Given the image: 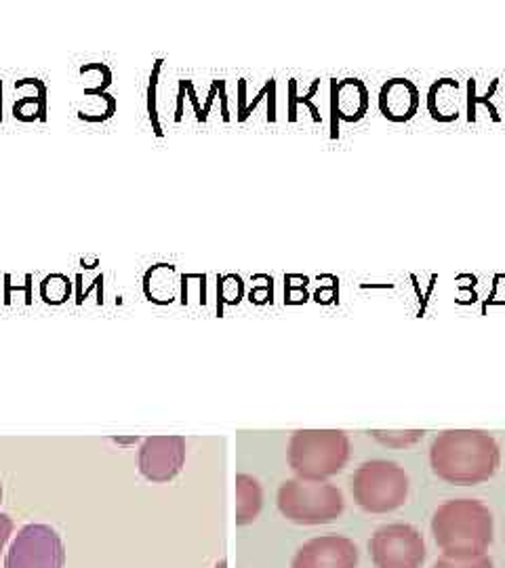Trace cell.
<instances>
[{"label": "cell", "mask_w": 505, "mask_h": 568, "mask_svg": "<svg viewBox=\"0 0 505 568\" xmlns=\"http://www.w3.org/2000/svg\"><path fill=\"white\" fill-rule=\"evenodd\" d=\"M430 466L448 485L474 487L497 474L502 448L483 429H446L430 447Z\"/></svg>", "instance_id": "cell-1"}, {"label": "cell", "mask_w": 505, "mask_h": 568, "mask_svg": "<svg viewBox=\"0 0 505 568\" xmlns=\"http://www.w3.org/2000/svg\"><path fill=\"white\" fill-rule=\"evenodd\" d=\"M493 514L478 499H448L432 516V535L448 558H481L493 544Z\"/></svg>", "instance_id": "cell-2"}, {"label": "cell", "mask_w": 505, "mask_h": 568, "mask_svg": "<svg viewBox=\"0 0 505 568\" xmlns=\"http://www.w3.org/2000/svg\"><path fill=\"white\" fill-rule=\"evenodd\" d=\"M352 445L342 429H297L289 440V466L302 480L323 483L350 462Z\"/></svg>", "instance_id": "cell-3"}, {"label": "cell", "mask_w": 505, "mask_h": 568, "mask_svg": "<svg viewBox=\"0 0 505 568\" xmlns=\"http://www.w3.org/2000/svg\"><path fill=\"white\" fill-rule=\"evenodd\" d=\"M276 501L286 520L307 527L329 525L337 520L345 509L344 493L326 480H286L279 488Z\"/></svg>", "instance_id": "cell-4"}, {"label": "cell", "mask_w": 505, "mask_h": 568, "mask_svg": "<svg viewBox=\"0 0 505 568\" xmlns=\"http://www.w3.org/2000/svg\"><path fill=\"white\" fill-rule=\"evenodd\" d=\"M408 488L411 483L404 467L387 459L364 462L352 476L354 501L368 514H387L403 508Z\"/></svg>", "instance_id": "cell-5"}, {"label": "cell", "mask_w": 505, "mask_h": 568, "mask_svg": "<svg viewBox=\"0 0 505 568\" xmlns=\"http://www.w3.org/2000/svg\"><path fill=\"white\" fill-rule=\"evenodd\" d=\"M368 551L375 568H422L427 556L424 535L404 523L377 528L371 535Z\"/></svg>", "instance_id": "cell-6"}, {"label": "cell", "mask_w": 505, "mask_h": 568, "mask_svg": "<svg viewBox=\"0 0 505 568\" xmlns=\"http://www.w3.org/2000/svg\"><path fill=\"white\" fill-rule=\"evenodd\" d=\"M65 548L60 532L47 525H28L13 539L4 568H63Z\"/></svg>", "instance_id": "cell-7"}, {"label": "cell", "mask_w": 505, "mask_h": 568, "mask_svg": "<svg viewBox=\"0 0 505 568\" xmlns=\"http://www.w3.org/2000/svg\"><path fill=\"white\" fill-rule=\"evenodd\" d=\"M185 464L182 436H150L140 447V471L150 483H171Z\"/></svg>", "instance_id": "cell-8"}, {"label": "cell", "mask_w": 505, "mask_h": 568, "mask_svg": "<svg viewBox=\"0 0 505 568\" xmlns=\"http://www.w3.org/2000/svg\"><path fill=\"white\" fill-rule=\"evenodd\" d=\"M358 548L344 535H321L295 551L291 568H356Z\"/></svg>", "instance_id": "cell-9"}, {"label": "cell", "mask_w": 505, "mask_h": 568, "mask_svg": "<svg viewBox=\"0 0 505 568\" xmlns=\"http://www.w3.org/2000/svg\"><path fill=\"white\" fill-rule=\"evenodd\" d=\"M371 93L361 79H331V140L340 138V121L361 122L368 112Z\"/></svg>", "instance_id": "cell-10"}, {"label": "cell", "mask_w": 505, "mask_h": 568, "mask_svg": "<svg viewBox=\"0 0 505 568\" xmlns=\"http://www.w3.org/2000/svg\"><path fill=\"white\" fill-rule=\"evenodd\" d=\"M420 102H422V93L417 84L403 77L385 81L380 89V100H377L380 112L385 121L396 122V124L413 121L420 110Z\"/></svg>", "instance_id": "cell-11"}, {"label": "cell", "mask_w": 505, "mask_h": 568, "mask_svg": "<svg viewBox=\"0 0 505 568\" xmlns=\"http://www.w3.org/2000/svg\"><path fill=\"white\" fill-rule=\"evenodd\" d=\"M462 84L455 79H438L427 89V112L436 122H455L462 114Z\"/></svg>", "instance_id": "cell-12"}, {"label": "cell", "mask_w": 505, "mask_h": 568, "mask_svg": "<svg viewBox=\"0 0 505 568\" xmlns=\"http://www.w3.org/2000/svg\"><path fill=\"white\" fill-rule=\"evenodd\" d=\"M178 267L173 264L152 265L143 276V293L152 304H173L180 295Z\"/></svg>", "instance_id": "cell-13"}, {"label": "cell", "mask_w": 505, "mask_h": 568, "mask_svg": "<svg viewBox=\"0 0 505 568\" xmlns=\"http://www.w3.org/2000/svg\"><path fill=\"white\" fill-rule=\"evenodd\" d=\"M236 525L246 527L257 520L263 506V488L257 478L239 474L236 480Z\"/></svg>", "instance_id": "cell-14"}, {"label": "cell", "mask_w": 505, "mask_h": 568, "mask_svg": "<svg viewBox=\"0 0 505 568\" xmlns=\"http://www.w3.org/2000/svg\"><path fill=\"white\" fill-rule=\"evenodd\" d=\"M465 87H467V122L469 124H474L476 119H478V105L483 103L488 108V116H491V121L499 122L502 121V116H499V110L493 105V95H495V91H497V87H499V79H495V81H491V87H488V91H486L485 95H478L476 93V87H478V82L476 79H467L465 82Z\"/></svg>", "instance_id": "cell-15"}, {"label": "cell", "mask_w": 505, "mask_h": 568, "mask_svg": "<svg viewBox=\"0 0 505 568\" xmlns=\"http://www.w3.org/2000/svg\"><path fill=\"white\" fill-rule=\"evenodd\" d=\"M319 89H321V79H316V81L310 84V91L302 95L300 93V89H297V79H291L289 81V98H286V103H289V122L297 121V108L303 105V108H307L310 112H312V119L314 122H323V116H321V110H319V105L314 103V95L319 93Z\"/></svg>", "instance_id": "cell-16"}, {"label": "cell", "mask_w": 505, "mask_h": 568, "mask_svg": "<svg viewBox=\"0 0 505 568\" xmlns=\"http://www.w3.org/2000/svg\"><path fill=\"white\" fill-rule=\"evenodd\" d=\"M13 116L21 122L47 121V87L44 82L37 84L34 98H21L20 102L13 105Z\"/></svg>", "instance_id": "cell-17"}, {"label": "cell", "mask_w": 505, "mask_h": 568, "mask_svg": "<svg viewBox=\"0 0 505 568\" xmlns=\"http://www.w3.org/2000/svg\"><path fill=\"white\" fill-rule=\"evenodd\" d=\"M72 295V281L65 274H49L41 283V300L44 304L61 305Z\"/></svg>", "instance_id": "cell-18"}, {"label": "cell", "mask_w": 505, "mask_h": 568, "mask_svg": "<svg viewBox=\"0 0 505 568\" xmlns=\"http://www.w3.org/2000/svg\"><path fill=\"white\" fill-rule=\"evenodd\" d=\"M380 445L387 448L413 447L424 438V429H373L368 432Z\"/></svg>", "instance_id": "cell-19"}, {"label": "cell", "mask_w": 505, "mask_h": 568, "mask_svg": "<svg viewBox=\"0 0 505 568\" xmlns=\"http://www.w3.org/2000/svg\"><path fill=\"white\" fill-rule=\"evenodd\" d=\"M244 300V281L239 274L218 276V314L222 316L223 305H239Z\"/></svg>", "instance_id": "cell-20"}, {"label": "cell", "mask_w": 505, "mask_h": 568, "mask_svg": "<svg viewBox=\"0 0 505 568\" xmlns=\"http://www.w3.org/2000/svg\"><path fill=\"white\" fill-rule=\"evenodd\" d=\"M162 63H164V60L154 61V68H152V74H150V84H148V116H150L152 131H154V135H156V138H162V135H164V131H162L161 126V119H159V103H156Z\"/></svg>", "instance_id": "cell-21"}, {"label": "cell", "mask_w": 505, "mask_h": 568, "mask_svg": "<svg viewBox=\"0 0 505 568\" xmlns=\"http://www.w3.org/2000/svg\"><path fill=\"white\" fill-rule=\"evenodd\" d=\"M307 284H310V278L303 274H286L284 276V304H305L310 300Z\"/></svg>", "instance_id": "cell-22"}, {"label": "cell", "mask_w": 505, "mask_h": 568, "mask_svg": "<svg viewBox=\"0 0 505 568\" xmlns=\"http://www.w3.org/2000/svg\"><path fill=\"white\" fill-rule=\"evenodd\" d=\"M432 568H495L493 560L488 556H481V558H448V556H441L434 567Z\"/></svg>", "instance_id": "cell-23"}, {"label": "cell", "mask_w": 505, "mask_h": 568, "mask_svg": "<svg viewBox=\"0 0 505 568\" xmlns=\"http://www.w3.org/2000/svg\"><path fill=\"white\" fill-rule=\"evenodd\" d=\"M491 305H505V274H495L493 276L491 293L486 295L485 305H483L485 314Z\"/></svg>", "instance_id": "cell-24"}, {"label": "cell", "mask_w": 505, "mask_h": 568, "mask_svg": "<svg viewBox=\"0 0 505 568\" xmlns=\"http://www.w3.org/2000/svg\"><path fill=\"white\" fill-rule=\"evenodd\" d=\"M23 293L26 295V304H32V274H26V284L23 286H13L11 284V274H4V304H11V295L13 293Z\"/></svg>", "instance_id": "cell-25"}, {"label": "cell", "mask_w": 505, "mask_h": 568, "mask_svg": "<svg viewBox=\"0 0 505 568\" xmlns=\"http://www.w3.org/2000/svg\"><path fill=\"white\" fill-rule=\"evenodd\" d=\"M274 300V281L265 274V286H253L249 293V302L255 305L272 304Z\"/></svg>", "instance_id": "cell-26"}, {"label": "cell", "mask_w": 505, "mask_h": 568, "mask_svg": "<svg viewBox=\"0 0 505 568\" xmlns=\"http://www.w3.org/2000/svg\"><path fill=\"white\" fill-rule=\"evenodd\" d=\"M340 300V278L333 276L331 284L319 286V291L314 293V302L316 304L331 305Z\"/></svg>", "instance_id": "cell-27"}, {"label": "cell", "mask_w": 505, "mask_h": 568, "mask_svg": "<svg viewBox=\"0 0 505 568\" xmlns=\"http://www.w3.org/2000/svg\"><path fill=\"white\" fill-rule=\"evenodd\" d=\"M276 91V81L274 79H270V81H265V84L262 87V91L253 98V102L249 103V105H244L243 110H239V122H244L249 116H251V112L260 105L263 98H267L270 93H274Z\"/></svg>", "instance_id": "cell-28"}, {"label": "cell", "mask_w": 505, "mask_h": 568, "mask_svg": "<svg viewBox=\"0 0 505 568\" xmlns=\"http://www.w3.org/2000/svg\"><path fill=\"white\" fill-rule=\"evenodd\" d=\"M13 520H11V516H7V514H0V551L4 549L7 546V541H9V537H11V532H13Z\"/></svg>", "instance_id": "cell-29"}, {"label": "cell", "mask_w": 505, "mask_h": 568, "mask_svg": "<svg viewBox=\"0 0 505 568\" xmlns=\"http://www.w3.org/2000/svg\"><path fill=\"white\" fill-rule=\"evenodd\" d=\"M183 84H185V93H188L190 102H192V105H194V114H196V121L204 122V119H202L201 103H199L196 91H194V84H192V81H185V79H183Z\"/></svg>", "instance_id": "cell-30"}, {"label": "cell", "mask_w": 505, "mask_h": 568, "mask_svg": "<svg viewBox=\"0 0 505 568\" xmlns=\"http://www.w3.org/2000/svg\"><path fill=\"white\" fill-rule=\"evenodd\" d=\"M183 98H185V84L180 81V93H178V110H175V122H182L183 119Z\"/></svg>", "instance_id": "cell-31"}, {"label": "cell", "mask_w": 505, "mask_h": 568, "mask_svg": "<svg viewBox=\"0 0 505 568\" xmlns=\"http://www.w3.org/2000/svg\"><path fill=\"white\" fill-rule=\"evenodd\" d=\"M0 121H2V81H0Z\"/></svg>", "instance_id": "cell-32"}, {"label": "cell", "mask_w": 505, "mask_h": 568, "mask_svg": "<svg viewBox=\"0 0 505 568\" xmlns=\"http://www.w3.org/2000/svg\"><path fill=\"white\" fill-rule=\"evenodd\" d=\"M215 568H225V560H222V562H220Z\"/></svg>", "instance_id": "cell-33"}, {"label": "cell", "mask_w": 505, "mask_h": 568, "mask_svg": "<svg viewBox=\"0 0 505 568\" xmlns=\"http://www.w3.org/2000/svg\"><path fill=\"white\" fill-rule=\"evenodd\" d=\"M0 499H2V485H0Z\"/></svg>", "instance_id": "cell-34"}]
</instances>
